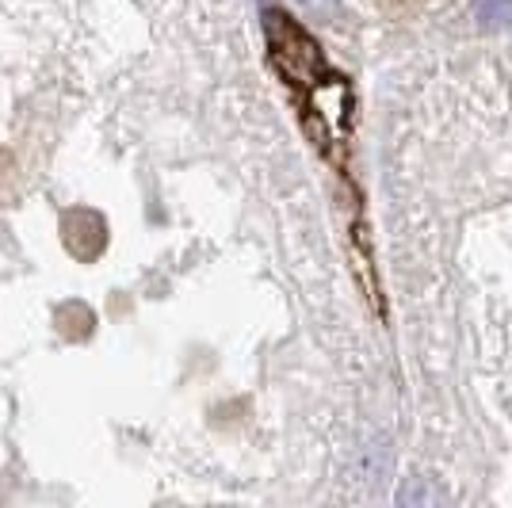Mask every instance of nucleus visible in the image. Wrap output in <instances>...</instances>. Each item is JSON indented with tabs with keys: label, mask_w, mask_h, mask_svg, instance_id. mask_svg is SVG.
I'll use <instances>...</instances> for the list:
<instances>
[{
	"label": "nucleus",
	"mask_w": 512,
	"mask_h": 508,
	"mask_svg": "<svg viewBox=\"0 0 512 508\" xmlns=\"http://www.w3.org/2000/svg\"><path fill=\"white\" fill-rule=\"evenodd\" d=\"M264 31H268V50H272V65L283 73V81L291 88H321L337 77L325 81V58L321 46L302 31L299 23L283 12H264Z\"/></svg>",
	"instance_id": "f257e3e1"
},
{
	"label": "nucleus",
	"mask_w": 512,
	"mask_h": 508,
	"mask_svg": "<svg viewBox=\"0 0 512 508\" xmlns=\"http://www.w3.org/2000/svg\"><path fill=\"white\" fill-rule=\"evenodd\" d=\"M299 4L310 12V16H321V20L337 16V0H299Z\"/></svg>",
	"instance_id": "f03ea898"
}]
</instances>
